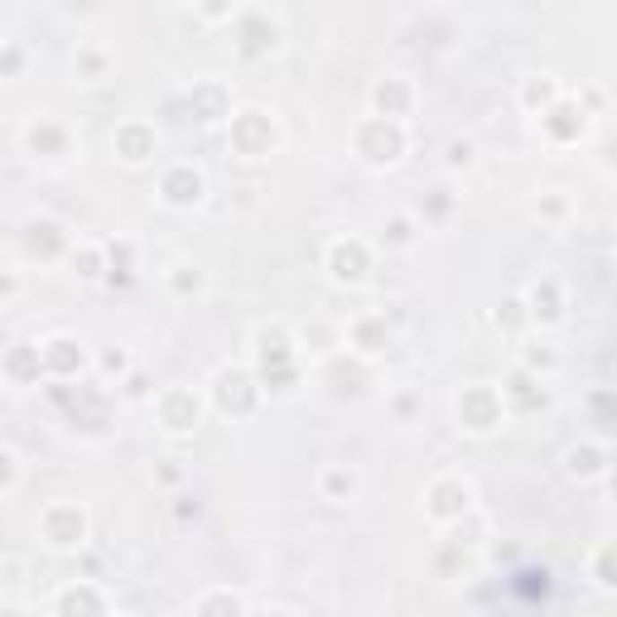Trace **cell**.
Returning a JSON list of instances; mask_svg holds the SVG:
<instances>
[{"instance_id": "1", "label": "cell", "mask_w": 617, "mask_h": 617, "mask_svg": "<svg viewBox=\"0 0 617 617\" xmlns=\"http://www.w3.org/2000/svg\"><path fill=\"white\" fill-rule=\"evenodd\" d=\"M328 265H333V280H343V285H357L362 280V270H367V256H362V247H333V256H328Z\"/></svg>"}, {"instance_id": "2", "label": "cell", "mask_w": 617, "mask_h": 617, "mask_svg": "<svg viewBox=\"0 0 617 617\" xmlns=\"http://www.w3.org/2000/svg\"><path fill=\"white\" fill-rule=\"evenodd\" d=\"M164 424H169L174 434L193 430V424H198V405H193L188 395H169V401H164Z\"/></svg>"}, {"instance_id": "3", "label": "cell", "mask_w": 617, "mask_h": 617, "mask_svg": "<svg viewBox=\"0 0 617 617\" xmlns=\"http://www.w3.org/2000/svg\"><path fill=\"white\" fill-rule=\"evenodd\" d=\"M164 193H169V203H198L203 198V178L198 174H174L169 184H164Z\"/></svg>"}]
</instances>
